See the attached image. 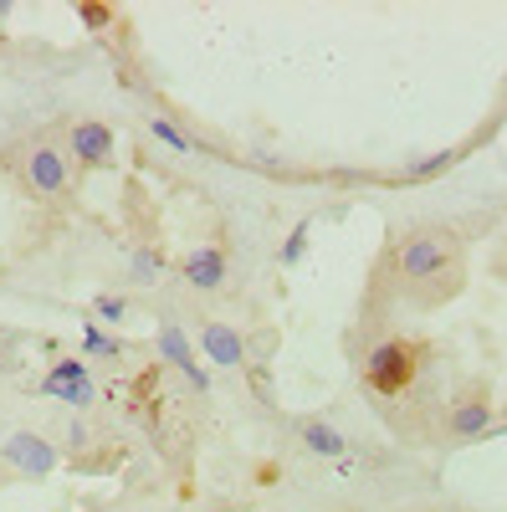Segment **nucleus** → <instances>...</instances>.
Segmentation results:
<instances>
[{"label":"nucleus","instance_id":"1","mask_svg":"<svg viewBox=\"0 0 507 512\" xmlns=\"http://www.w3.org/2000/svg\"><path fill=\"white\" fill-rule=\"evenodd\" d=\"M456 262H461V241L441 226H426L400 241L395 251V272L410 282V287H426L436 277H456Z\"/></svg>","mask_w":507,"mask_h":512},{"label":"nucleus","instance_id":"2","mask_svg":"<svg viewBox=\"0 0 507 512\" xmlns=\"http://www.w3.org/2000/svg\"><path fill=\"white\" fill-rule=\"evenodd\" d=\"M420 344H405V338H385V344H374L369 359H364V384L379 395V400H395L410 390V379L420 374Z\"/></svg>","mask_w":507,"mask_h":512},{"label":"nucleus","instance_id":"3","mask_svg":"<svg viewBox=\"0 0 507 512\" xmlns=\"http://www.w3.org/2000/svg\"><path fill=\"white\" fill-rule=\"evenodd\" d=\"M26 185L41 200H62L72 190V159L57 144H31L26 149Z\"/></svg>","mask_w":507,"mask_h":512},{"label":"nucleus","instance_id":"4","mask_svg":"<svg viewBox=\"0 0 507 512\" xmlns=\"http://www.w3.org/2000/svg\"><path fill=\"white\" fill-rule=\"evenodd\" d=\"M0 456H6V466H16L21 477L41 482V477H52L57 472V446L47 436H36V431H11L6 441H0Z\"/></svg>","mask_w":507,"mask_h":512},{"label":"nucleus","instance_id":"5","mask_svg":"<svg viewBox=\"0 0 507 512\" xmlns=\"http://www.w3.org/2000/svg\"><path fill=\"white\" fill-rule=\"evenodd\" d=\"M41 395H52V400L72 405V410H82V405L98 400L93 374H88V364H82V359H57V364L47 369V379H41Z\"/></svg>","mask_w":507,"mask_h":512},{"label":"nucleus","instance_id":"6","mask_svg":"<svg viewBox=\"0 0 507 512\" xmlns=\"http://www.w3.org/2000/svg\"><path fill=\"white\" fill-rule=\"evenodd\" d=\"M154 349H159V359H164L169 369H180V374L190 379V390H195V395L210 390V374L200 369V359H195V349H190V338H185L180 323H164V328L154 333Z\"/></svg>","mask_w":507,"mask_h":512},{"label":"nucleus","instance_id":"7","mask_svg":"<svg viewBox=\"0 0 507 512\" xmlns=\"http://www.w3.org/2000/svg\"><path fill=\"white\" fill-rule=\"evenodd\" d=\"M67 154H72L77 164H88V169L108 164V159H113V128H108V123H98V118L72 123V134H67Z\"/></svg>","mask_w":507,"mask_h":512},{"label":"nucleus","instance_id":"8","mask_svg":"<svg viewBox=\"0 0 507 512\" xmlns=\"http://www.w3.org/2000/svg\"><path fill=\"white\" fill-rule=\"evenodd\" d=\"M226 272H231V262H226L221 246H195V251H185V262H180V277L195 292H221L226 287Z\"/></svg>","mask_w":507,"mask_h":512},{"label":"nucleus","instance_id":"9","mask_svg":"<svg viewBox=\"0 0 507 512\" xmlns=\"http://www.w3.org/2000/svg\"><path fill=\"white\" fill-rule=\"evenodd\" d=\"M200 354L216 364V369H241L246 364V344H241V333L231 328V323H216L210 318L205 328H200Z\"/></svg>","mask_w":507,"mask_h":512},{"label":"nucleus","instance_id":"10","mask_svg":"<svg viewBox=\"0 0 507 512\" xmlns=\"http://www.w3.org/2000/svg\"><path fill=\"white\" fill-rule=\"evenodd\" d=\"M446 431H451V441H482V436H492V400H456Z\"/></svg>","mask_w":507,"mask_h":512},{"label":"nucleus","instance_id":"11","mask_svg":"<svg viewBox=\"0 0 507 512\" xmlns=\"http://www.w3.org/2000/svg\"><path fill=\"white\" fill-rule=\"evenodd\" d=\"M298 441H303V451L328 456V461H344L349 456V436L338 431V425H328V420H298Z\"/></svg>","mask_w":507,"mask_h":512},{"label":"nucleus","instance_id":"12","mask_svg":"<svg viewBox=\"0 0 507 512\" xmlns=\"http://www.w3.org/2000/svg\"><path fill=\"white\" fill-rule=\"evenodd\" d=\"M149 134H154L164 149H175V154H200V144L185 134L180 123H169V118H149Z\"/></svg>","mask_w":507,"mask_h":512},{"label":"nucleus","instance_id":"13","mask_svg":"<svg viewBox=\"0 0 507 512\" xmlns=\"http://www.w3.org/2000/svg\"><path fill=\"white\" fill-rule=\"evenodd\" d=\"M82 349H88L93 359H123V344L113 333H103L98 323H82Z\"/></svg>","mask_w":507,"mask_h":512},{"label":"nucleus","instance_id":"14","mask_svg":"<svg viewBox=\"0 0 507 512\" xmlns=\"http://www.w3.org/2000/svg\"><path fill=\"white\" fill-rule=\"evenodd\" d=\"M129 272H134V282H139V287H154V282H159V272H164V267H159V251H154V246H139V251L129 256Z\"/></svg>","mask_w":507,"mask_h":512},{"label":"nucleus","instance_id":"15","mask_svg":"<svg viewBox=\"0 0 507 512\" xmlns=\"http://www.w3.org/2000/svg\"><path fill=\"white\" fill-rule=\"evenodd\" d=\"M456 164V149H441V154H431V159H415L410 169H405V180H436L441 169H451Z\"/></svg>","mask_w":507,"mask_h":512},{"label":"nucleus","instance_id":"16","mask_svg":"<svg viewBox=\"0 0 507 512\" xmlns=\"http://www.w3.org/2000/svg\"><path fill=\"white\" fill-rule=\"evenodd\" d=\"M308 231H313V221H298L287 231V241H282V267H298L303 262V251H308Z\"/></svg>","mask_w":507,"mask_h":512},{"label":"nucleus","instance_id":"17","mask_svg":"<svg viewBox=\"0 0 507 512\" xmlns=\"http://www.w3.org/2000/svg\"><path fill=\"white\" fill-rule=\"evenodd\" d=\"M123 313H129V303H123L118 292H98L93 297V318L98 323H123Z\"/></svg>","mask_w":507,"mask_h":512}]
</instances>
